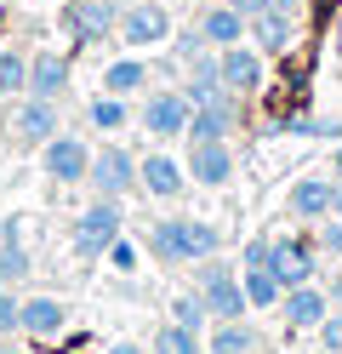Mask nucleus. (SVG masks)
<instances>
[{
  "mask_svg": "<svg viewBox=\"0 0 342 354\" xmlns=\"http://www.w3.org/2000/svg\"><path fill=\"white\" fill-rule=\"evenodd\" d=\"M29 274V252H23V234H17V217L12 223H0V280H23Z\"/></svg>",
  "mask_w": 342,
  "mask_h": 354,
  "instance_id": "23",
  "label": "nucleus"
},
{
  "mask_svg": "<svg viewBox=\"0 0 342 354\" xmlns=\"http://www.w3.org/2000/svg\"><path fill=\"white\" fill-rule=\"evenodd\" d=\"M331 177H342V149H336V160H331Z\"/></svg>",
  "mask_w": 342,
  "mask_h": 354,
  "instance_id": "40",
  "label": "nucleus"
},
{
  "mask_svg": "<svg viewBox=\"0 0 342 354\" xmlns=\"http://www.w3.org/2000/svg\"><path fill=\"white\" fill-rule=\"evenodd\" d=\"M17 92H29V57L0 52V97H17Z\"/></svg>",
  "mask_w": 342,
  "mask_h": 354,
  "instance_id": "28",
  "label": "nucleus"
},
{
  "mask_svg": "<svg viewBox=\"0 0 342 354\" xmlns=\"http://www.w3.org/2000/svg\"><path fill=\"white\" fill-rule=\"evenodd\" d=\"M137 189L154 201H177L189 189V166H177L171 154H149V160H137Z\"/></svg>",
  "mask_w": 342,
  "mask_h": 354,
  "instance_id": "13",
  "label": "nucleus"
},
{
  "mask_svg": "<svg viewBox=\"0 0 342 354\" xmlns=\"http://www.w3.org/2000/svg\"><path fill=\"white\" fill-rule=\"evenodd\" d=\"M149 257L166 263V269H182V263H194L205 252L222 246L217 223H205V217H160V223H149Z\"/></svg>",
  "mask_w": 342,
  "mask_h": 354,
  "instance_id": "1",
  "label": "nucleus"
},
{
  "mask_svg": "<svg viewBox=\"0 0 342 354\" xmlns=\"http://www.w3.org/2000/svg\"><path fill=\"white\" fill-rule=\"evenodd\" d=\"M319 246H325L331 257L342 252V212H331V217H319Z\"/></svg>",
  "mask_w": 342,
  "mask_h": 354,
  "instance_id": "35",
  "label": "nucleus"
},
{
  "mask_svg": "<svg viewBox=\"0 0 342 354\" xmlns=\"http://www.w3.org/2000/svg\"><path fill=\"white\" fill-rule=\"evenodd\" d=\"M108 263H114V269H120V274H131V269H137V246H131L126 234H120V240H114V246H108Z\"/></svg>",
  "mask_w": 342,
  "mask_h": 354,
  "instance_id": "36",
  "label": "nucleus"
},
{
  "mask_svg": "<svg viewBox=\"0 0 342 354\" xmlns=\"http://www.w3.org/2000/svg\"><path fill=\"white\" fill-rule=\"evenodd\" d=\"M137 86H149V63L120 57V63H108V69H103V92H114V97H131Z\"/></svg>",
  "mask_w": 342,
  "mask_h": 354,
  "instance_id": "24",
  "label": "nucleus"
},
{
  "mask_svg": "<svg viewBox=\"0 0 342 354\" xmlns=\"http://www.w3.org/2000/svg\"><path fill=\"white\" fill-rule=\"evenodd\" d=\"M63 320H68V308L57 297H29L23 303V331H29V337H57Z\"/></svg>",
  "mask_w": 342,
  "mask_h": 354,
  "instance_id": "20",
  "label": "nucleus"
},
{
  "mask_svg": "<svg viewBox=\"0 0 342 354\" xmlns=\"http://www.w3.org/2000/svg\"><path fill=\"white\" fill-rule=\"evenodd\" d=\"M291 217H308V223H319V217L342 212V183H331V177H296L291 194H285Z\"/></svg>",
  "mask_w": 342,
  "mask_h": 354,
  "instance_id": "9",
  "label": "nucleus"
},
{
  "mask_svg": "<svg viewBox=\"0 0 342 354\" xmlns=\"http://www.w3.org/2000/svg\"><path fill=\"white\" fill-rule=\"evenodd\" d=\"M268 269H274V280H280L285 292H291V286H308V280H314V252H308L296 234H280V240H274Z\"/></svg>",
  "mask_w": 342,
  "mask_h": 354,
  "instance_id": "16",
  "label": "nucleus"
},
{
  "mask_svg": "<svg viewBox=\"0 0 342 354\" xmlns=\"http://www.w3.org/2000/svg\"><path fill=\"white\" fill-rule=\"evenodd\" d=\"M63 86H68V57H63V52H35V57H29V92L57 103Z\"/></svg>",
  "mask_w": 342,
  "mask_h": 354,
  "instance_id": "17",
  "label": "nucleus"
},
{
  "mask_svg": "<svg viewBox=\"0 0 342 354\" xmlns=\"http://www.w3.org/2000/svg\"><path fill=\"white\" fill-rule=\"evenodd\" d=\"M108 354H143V348H137V343H114Z\"/></svg>",
  "mask_w": 342,
  "mask_h": 354,
  "instance_id": "39",
  "label": "nucleus"
},
{
  "mask_svg": "<svg viewBox=\"0 0 342 354\" xmlns=\"http://www.w3.org/2000/svg\"><path fill=\"white\" fill-rule=\"evenodd\" d=\"M86 183L97 189L103 201H126V194L137 189V154H131V149H120V143H103L97 154H91Z\"/></svg>",
  "mask_w": 342,
  "mask_h": 354,
  "instance_id": "3",
  "label": "nucleus"
},
{
  "mask_svg": "<svg viewBox=\"0 0 342 354\" xmlns=\"http://www.w3.org/2000/svg\"><path fill=\"white\" fill-rule=\"evenodd\" d=\"M319 348H325V354H342V308H331V315L319 320Z\"/></svg>",
  "mask_w": 342,
  "mask_h": 354,
  "instance_id": "33",
  "label": "nucleus"
},
{
  "mask_svg": "<svg viewBox=\"0 0 342 354\" xmlns=\"http://www.w3.org/2000/svg\"><path fill=\"white\" fill-rule=\"evenodd\" d=\"M86 115H91V126H97V131H120V126H126V97H114V92H97Z\"/></svg>",
  "mask_w": 342,
  "mask_h": 354,
  "instance_id": "27",
  "label": "nucleus"
},
{
  "mask_svg": "<svg viewBox=\"0 0 342 354\" xmlns=\"http://www.w3.org/2000/svg\"><path fill=\"white\" fill-rule=\"evenodd\" d=\"M228 6H234V12H245V17H257V12L268 6V0H228Z\"/></svg>",
  "mask_w": 342,
  "mask_h": 354,
  "instance_id": "37",
  "label": "nucleus"
},
{
  "mask_svg": "<svg viewBox=\"0 0 342 354\" xmlns=\"http://www.w3.org/2000/svg\"><path fill=\"white\" fill-rule=\"evenodd\" d=\"M189 115H194V103L182 92H149L143 131H149V138H182V131H189Z\"/></svg>",
  "mask_w": 342,
  "mask_h": 354,
  "instance_id": "11",
  "label": "nucleus"
},
{
  "mask_svg": "<svg viewBox=\"0 0 342 354\" xmlns=\"http://www.w3.org/2000/svg\"><path fill=\"white\" fill-rule=\"evenodd\" d=\"M234 274V263L228 257H217V252H205V257H194V286L205 292V286H217V280H228Z\"/></svg>",
  "mask_w": 342,
  "mask_h": 354,
  "instance_id": "30",
  "label": "nucleus"
},
{
  "mask_svg": "<svg viewBox=\"0 0 342 354\" xmlns=\"http://www.w3.org/2000/svg\"><path fill=\"white\" fill-rule=\"evenodd\" d=\"M12 331H23V303L12 292H0V337H12Z\"/></svg>",
  "mask_w": 342,
  "mask_h": 354,
  "instance_id": "34",
  "label": "nucleus"
},
{
  "mask_svg": "<svg viewBox=\"0 0 342 354\" xmlns=\"http://www.w3.org/2000/svg\"><path fill=\"white\" fill-rule=\"evenodd\" d=\"M40 166L52 183H86V171H91V149L80 138H68V131H57L52 143H40Z\"/></svg>",
  "mask_w": 342,
  "mask_h": 354,
  "instance_id": "8",
  "label": "nucleus"
},
{
  "mask_svg": "<svg viewBox=\"0 0 342 354\" xmlns=\"http://www.w3.org/2000/svg\"><path fill=\"white\" fill-rule=\"evenodd\" d=\"M126 234V217H120V201H91L80 212V223H75V252L80 257H108V246Z\"/></svg>",
  "mask_w": 342,
  "mask_h": 354,
  "instance_id": "2",
  "label": "nucleus"
},
{
  "mask_svg": "<svg viewBox=\"0 0 342 354\" xmlns=\"http://www.w3.org/2000/svg\"><path fill=\"white\" fill-rule=\"evenodd\" d=\"M251 40H257V52L285 57L291 40H296V0H268V6L251 17Z\"/></svg>",
  "mask_w": 342,
  "mask_h": 354,
  "instance_id": "6",
  "label": "nucleus"
},
{
  "mask_svg": "<svg viewBox=\"0 0 342 354\" xmlns=\"http://www.w3.org/2000/svg\"><path fill=\"white\" fill-rule=\"evenodd\" d=\"M217 69H222V86H228V92H240V97L263 92V52H251L245 40L217 52Z\"/></svg>",
  "mask_w": 342,
  "mask_h": 354,
  "instance_id": "12",
  "label": "nucleus"
},
{
  "mask_svg": "<svg viewBox=\"0 0 342 354\" xmlns=\"http://www.w3.org/2000/svg\"><path fill=\"white\" fill-rule=\"evenodd\" d=\"M240 286H245L251 308H274V303L285 297V286L274 280V269H240Z\"/></svg>",
  "mask_w": 342,
  "mask_h": 354,
  "instance_id": "25",
  "label": "nucleus"
},
{
  "mask_svg": "<svg viewBox=\"0 0 342 354\" xmlns=\"http://www.w3.org/2000/svg\"><path fill=\"white\" fill-rule=\"evenodd\" d=\"M240 92H222V97H211V103H200L194 115H189V131L182 138L189 143H205V138H228V131H240Z\"/></svg>",
  "mask_w": 342,
  "mask_h": 354,
  "instance_id": "10",
  "label": "nucleus"
},
{
  "mask_svg": "<svg viewBox=\"0 0 342 354\" xmlns=\"http://www.w3.org/2000/svg\"><path fill=\"white\" fill-rule=\"evenodd\" d=\"M228 86H222V69H217V57H194V69H189V86H182V97H189L194 109L200 103H211V97H222Z\"/></svg>",
  "mask_w": 342,
  "mask_h": 354,
  "instance_id": "21",
  "label": "nucleus"
},
{
  "mask_svg": "<svg viewBox=\"0 0 342 354\" xmlns=\"http://www.w3.org/2000/svg\"><path fill=\"white\" fill-rule=\"evenodd\" d=\"M280 308H285V326L291 331H319V320L331 315V297H325V286H291V292L280 297Z\"/></svg>",
  "mask_w": 342,
  "mask_h": 354,
  "instance_id": "14",
  "label": "nucleus"
},
{
  "mask_svg": "<svg viewBox=\"0 0 342 354\" xmlns=\"http://www.w3.org/2000/svg\"><path fill=\"white\" fill-rule=\"evenodd\" d=\"M194 292H200V286H194ZM200 297H205V315H211V320H245V308H251L240 274H228V280H217V286H205Z\"/></svg>",
  "mask_w": 342,
  "mask_h": 354,
  "instance_id": "18",
  "label": "nucleus"
},
{
  "mask_svg": "<svg viewBox=\"0 0 342 354\" xmlns=\"http://www.w3.org/2000/svg\"><path fill=\"white\" fill-rule=\"evenodd\" d=\"M52 138H57V103L29 92V97L12 109V143L17 149H40V143H52Z\"/></svg>",
  "mask_w": 342,
  "mask_h": 354,
  "instance_id": "7",
  "label": "nucleus"
},
{
  "mask_svg": "<svg viewBox=\"0 0 342 354\" xmlns=\"http://www.w3.org/2000/svg\"><path fill=\"white\" fill-rule=\"evenodd\" d=\"M325 297H331V303L342 308V269H331V286H325Z\"/></svg>",
  "mask_w": 342,
  "mask_h": 354,
  "instance_id": "38",
  "label": "nucleus"
},
{
  "mask_svg": "<svg viewBox=\"0 0 342 354\" xmlns=\"http://www.w3.org/2000/svg\"><path fill=\"white\" fill-rule=\"evenodd\" d=\"M63 29L80 40V46H97V40H108L114 29H120V6L114 0H68L63 6Z\"/></svg>",
  "mask_w": 342,
  "mask_h": 354,
  "instance_id": "4",
  "label": "nucleus"
},
{
  "mask_svg": "<svg viewBox=\"0 0 342 354\" xmlns=\"http://www.w3.org/2000/svg\"><path fill=\"white\" fill-rule=\"evenodd\" d=\"M268 257H274V240H268V234H257V240H245L240 269H268Z\"/></svg>",
  "mask_w": 342,
  "mask_h": 354,
  "instance_id": "32",
  "label": "nucleus"
},
{
  "mask_svg": "<svg viewBox=\"0 0 342 354\" xmlns=\"http://www.w3.org/2000/svg\"><path fill=\"white\" fill-rule=\"evenodd\" d=\"M200 29H205V40H211V46L222 52V46H240V40L251 35V17H245V12H234V6L222 0V6H211V12L200 17Z\"/></svg>",
  "mask_w": 342,
  "mask_h": 354,
  "instance_id": "19",
  "label": "nucleus"
},
{
  "mask_svg": "<svg viewBox=\"0 0 342 354\" xmlns=\"http://www.w3.org/2000/svg\"><path fill=\"white\" fill-rule=\"evenodd\" d=\"M171 320H177V326H189V331H200L205 320H211V315H205V297H200V292L171 297Z\"/></svg>",
  "mask_w": 342,
  "mask_h": 354,
  "instance_id": "29",
  "label": "nucleus"
},
{
  "mask_svg": "<svg viewBox=\"0 0 342 354\" xmlns=\"http://www.w3.org/2000/svg\"><path fill=\"white\" fill-rule=\"evenodd\" d=\"M211 354H263V337L245 320H217L211 331Z\"/></svg>",
  "mask_w": 342,
  "mask_h": 354,
  "instance_id": "22",
  "label": "nucleus"
},
{
  "mask_svg": "<svg viewBox=\"0 0 342 354\" xmlns=\"http://www.w3.org/2000/svg\"><path fill=\"white\" fill-rule=\"evenodd\" d=\"M149 354H200V331H189V326H177V320H166L154 331V343H149Z\"/></svg>",
  "mask_w": 342,
  "mask_h": 354,
  "instance_id": "26",
  "label": "nucleus"
},
{
  "mask_svg": "<svg viewBox=\"0 0 342 354\" xmlns=\"http://www.w3.org/2000/svg\"><path fill=\"white\" fill-rule=\"evenodd\" d=\"M189 177H194V183H205V189H222L228 177H234V149H228L222 138L194 143V149H189Z\"/></svg>",
  "mask_w": 342,
  "mask_h": 354,
  "instance_id": "15",
  "label": "nucleus"
},
{
  "mask_svg": "<svg viewBox=\"0 0 342 354\" xmlns=\"http://www.w3.org/2000/svg\"><path fill=\"white\" fill-rule=\"evenodd\" d=\"M0 354H17V348H12V343H0Z\"/></svg>",
  "mask_w": 342,
  "mask_h": 354,
  "instance_id": "41",
  "label": "nucleus"
},
{
  "mask_svg": "<svg viewBox=\"0 0 342 354\" xmlns=\"http://www.w3.org/2000/svg\"><path fill=\"white\" fill-rule=\"evenodd\" d=\"M114 35H120L126 46H137V52H143V46H166V40H171V12L160 6V0H137V6L120 12V29H114Z\"/></svg>",
  "mask_w": 342,
  "mask_h": 354,
  "instance_id": "5",
  "label": "nucleus"
},
{
  "mask_svg": "<svg viewBox=\"0 0 342 354\" xmlns=\"http://www.w3.org/2000/svg\"><path fill=\"white\" fill-rule=\"evenodd\" d=\"M205 52H211L205 29H189V35H177V40H171V57H177V63H194V57H205Z\"/></svg>",
  "mask_w": 342,
  "mask_h": 354,
  "instance_id": "31",
  "label": "nucleus"
}]
</instances>
